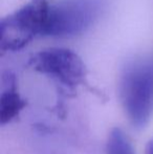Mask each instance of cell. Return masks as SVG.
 Returning <instances> with one entry per match:
<instances>
[{"mask_svg":"<svg viewBox=\"0 0 153 154\" xmlns=\"http://www.w3.org/2000/svg\"><path fill=\"white\" fill-rule=\"evenodd\" d=\"M118 91L133 127L144 128L153 114V72L150 61L134 60L127 63L121 73Z\"/></svg>","mask_w":153,"mask_h":154,"instance_id":"obj_1","label":"cell"},{"mask_svg":"<svg viewBox=\"0 0 153 154\" xmlns=\"http://www.w3.org/2000/svg\"><path fill=\"white\" fill-rule=\"evenodd\" d=\"M49 0H29L0 23V48L15 53L37 37L45 36L50 8Z\"/></svg>","mask_w":153,"mask_h":154,"instance_id":"obj_2","label":"cell"},{"mask_svg":"<svg viewBox=\"0 0 153 154\" xmlns=\"http://www.w3.org/2000/svg\"><path fill=\"white\" fill-rule=\"evenodd\" d=\"M107 0H59L50 3L45 36L72 38L83 34L102 16Z\"/></svg>","mask_w":153,"mask_h":154,"instance_id":"obj_3","label":"cell"},{"mask_svg":"<svg viewBox=\"0 0 153 154\" xmlns=\"http://www.w3.org/2000/svg\"><path fill=\"white\" fill-rule=\"evenodd\" d=\"M27 66L70 90L84 84L87 75L81 58L75 51L62 47L38 51L29 59Z\"/></svg>","mask_w":153,"mask_h":154,"instance_id":"obj_4","label":"cell"},{"mask_svg":"<svg viewBox=\"0 0 153 154\" xmlns=\"http://www.w3.org/2000/svg\"><path fill=\"white\" fill-rule=\"evenodd\" d=\"M1 97H0V123L1 125L12 122L26 106L17 87L16 75L6 71L1 78Z\"/></svg>","mask_w":153,"mask_h":154,"instance_id":"obj_5","label":"cell"},{"mask_svg":"<svg viewBox=\"0 0 153 154\" xmlns=\"http://www.w3.org/2000/svg\"><path fill=\"white\" fill-rule=\"evenodd\" d=\"M106 150L107 154H134L130 140L120 128H115L110 131Z\"/></svg>","mask_w":153,"mask_h":154,"instance_id":"obj_6","label":"cell"},{"mask_svg":"<svg viewBox=\"0 0 153 154\" xmlns=\"http://www.w3.org/2000/svg\"><path fill=\"white\" fill-rule=\"evenodd\" d=\"M146 154H153V137L148 142L146 146Z\"/></svg>","mask_w":153,"mask_h":154,"instance_id":"obj_7","label":"cell"},{"mask_svg":"<svg viewBox=\"0 0 153 154\" xmlns=\"http://www.w3.org/2000/svg\"><path fill=\"white\" fill-rule=\"evenodd\" d=\"M150 65H151V69H152V72H153V60L150 61Z\"/></svg>","mask_w":153,"mask_h":154,"instance_id":"obj_8","label":"cell"}]
</instances>
